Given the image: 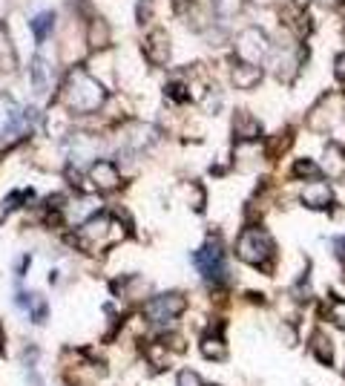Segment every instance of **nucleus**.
Returning a JSON list of instances; mask_svg holds the SVG:
<instances>
[{"label": "nucleus", "instance_id": "8", "mask_svg": "<svg viewBox=\"0 0 345 386\" xmlns=\"http://www.w3.org/2000/svg\"><path fill=\"white\" fill-rule=\"evenodd\" d=\"M302 202H305L308 207H314V211H325V207H331L334 193H331V187H328L325 182L314 179V182H311V185L302 190Z\"/></svg>", "mask_w": 345, "mask_h": 386}, {"label": "nucleus", "instance_id": "30", "mask_svg": "<svg viewBox=\"0 0 345 386\" xmlns=\"http://www.w3.org/2000/svg\"><path fill=\"white\" fill-rule=\"evenodd\" d=\"M293 3H297V6H308V3H311V0H293Z\"/></svg>", "mask_w": 345, "mask_h": 386}, {"label": "nucleus", "instance_id": "28", "mask_svg": "<svg viewBox=\"0 0 345 386\" xmlns=\"http://www.w3.org/2000/svg\"><path fill=\"white\" fill-rule=\"evenodd\" d=\"M334 78H339V81H345V52H337L334 55Z\"/></svg>", "mask_w": 345, "mask_h": 386}, {"label": "nucleus", "instance_id": "5", "mask_svg": "<svg viewBox=\"0 0 345 386\" xmlns=\"http://www.w3.org/2000/svg\"><path fill=\"white\" fill-rule=\"evenodd\" d=\"M185 305H187L185 294H178V292H164V294H156V297L147 300L144 314H147V320H150V323L167 326V323H173L176 317H182Z\"/></svg>", "mask_w": 345, "mask_h": 386}, {"label": "nucleus", "instance_id": "3", "mask_svg": "<svg viewBox=\"0 0 345 386\" xmlns=\"http://www.w3.org/2000/svg\"><path fill=\"white\" fill-rule=\"evenodd\" d=\"M236 254L242 256V263H248L253 268H268L271 260H273V239H271V234L265 228L248 225V228L239 234Z\"/></svg>", "mask_w": 345, "mask_h": 386}, {"label": "nucleus", "instance_id": "24", "mask_svg": "<svg viewBox=\"0 0 345 386\" xmlns=\"http://www.w3.org/2000/svg\"><path fill=\"white\" fill-rule=\"evenodd\" d=\"M176 386H205V380H202V375H199V372H193V369H185V372L178 375Z\"/></svg>", "mask_w": 345, "mask_h": 386}, {"label": "nucleus", "instance_id": "25", "mask_svg": "<svg viewBox=\"0 0 345 386\" xmlns=\"http://www.w3.org/2000/svg\"><path fill=\"white\" fill-rule=\"evenodd\" d=\"M150 12H153V0H138V3H136V18H138V23H147V21H150Z\"/></svg>", "mask_w": 345, "mask_h": 386}, {"label": "nucleus", "instance_id": "23", "mask_svg": "<svg viewBox=\"0 0 345 386\" xmlns=\"http://www.w3.org/2000/svg\"><path fill=\"white\" fill-rule=\"evenodd\" d=\"M331 320H334V326H339L342 332H345V300H334L331 303Z\"/></svg>", "mask_w": 345, "mask_h": 386}, {"label": "nucleus", "instance_id": "14", "mask_svg": "<svg viewBox=\"0 0 345 386\" xmlns=\"http://www.w3.org/2000/svg\"><path fill=\"white\" fill-rule=\"evenodd\" d=\"M14 119H18V104L9 92H0V139L14 130Z\"/></svg>", "mask_w": 345, "mask_h": 386}, {"label": "nucleus", "instance_id": "16", "mask_svg": "<svg viewBox=\"0 0 345 386\" xmlns=\"http://www.w3.org/2000/svg\"><path fill=\"white\" fill-rule=\"evenodd\" d=\"M259 78H262V70L256 67V63H236L233 67V84L242 87V90H251L259 84Z\"/></svg>", "mask_w": 345, "mask_h": 386}, {"label": "nucleus", "instance_id": "7", "mask_svg": "<svg viewBox=\"0 0 345 386\" xmlns=\"http://www.w3.org/2000/svg\"><path fill=\"white\" fill-rule=\"evenodd\" d=\"M90 185L95 190L109 193V190H118L124 185V179H121V170L115 167L112 162H101V159H95V162L90 165Z\"/></svg>", "mask_w": 345, "mask_h": 386}, {"label": "nucleus", "instance_id": "31", "mask_svg": "<svg viewBox=\"0 0 345 386\" xmlns=\"http://www.w3.org/2000/svg\"><path fill=\"white\" fill-rule=\"evenodd\" d=\"M0 349H3V332H0Z\"/></svg>", "mask_w": 345, "mask_h": 386}, {"label": "nucleus", "instance_id": "10", "mask_svg": "<svg viewBox=\"0 0 345 386\" xmlns=\"http://www.w3.org/2000/svg\"><path fill=\"white\" fill-rule=\"evenodd\" d=\"M322 170L331 176V179H345V150L339 144H328L322 153Z\"/></svg>", "mask_w": 345, "mask_h": 386}, {"label": "nucleus", "instance_id": "27", "mask_svg": "<svg viewBox=\"0 0 345 386\" xmlns=\"http://www.w3.org/2000/svg\"><path fill=\"white\" fill-rule=\"evenodd\" d=\"M242 6V0H216V12L222 14H233Z\"/></svg>", "mask_w": 345, "mask_h": 386}, {"label": "nucleus", "instance_id": "26", "mask_svg": "<svg viewBox=\"0 0 345 386\" xmlns=\"http://www.w3.org/2000/svg\"><path fill=\"white\" fill-rule=\"evenodd\" d=\"M29 193L32 190H14L12 193V196H6V202H3V207H6V211H9V207H18L23 199H29Z\"/></svg>", "mask_w": 345, "mask_h": 386}, {"label": "nucleus", "instance_id": "29", "mask_svg": "<svg viewBox=\"0 0 345 386\" xmlns=\"http://www.w3.org/2000/svg\"><path fill=\"white\" fill-rule=\"evenodd\" d=\"M331 248H334V254L339 256V263L345 265V236H337V239H334V245H331Z\"/></svg>", "mask_w": 345, "mask_h": 386}, {"label": "nucleus", "instance_id": "18", "mask_svg": "<svg viewBox=\"0 0 345 386\" xmlns=\"http://www.w3.org/2000/svg\"><path fill=\"white\" fill-rule=\"evenodd\" d=\"M32 35H35V41L41 43V41H46L49 38V32H52V26H55V12H41V14H35V18H32Z\"/></svg>", "mask_w": 345, "mask_h": 386}, {"label": "nucleus", "instance_id": "12", "mask_svg": "<svg viewBox=\"0 0 345 386\" xmlns=\"http://www.w3.org/2000/svg\"><path fill=\"white\" fill-rule=\"evenodd\" d=\"M18 67V55H14L12 35L6 32V23H0V72H12Z\"/></svg>", "mask_w": 345, "mask_h": 386}, {"label": "nucleus", "instance_id": "20", "mask_svg": "<svg viewBox=\"0 0 345 386\" xmlns=\"http://www.w3.org/2000/svg\"><path fill=\"white\" fill-rule=\"evenodd\" d=\"M293 176H300V179H320V167L311 162V159H300V162H293Z\"/></svg>", "mask_w": 345, "mask_h": 386}, {"label": "nucleus", "instance_id": "6", "mask_svg": "<svg viewBox=\"0 0 345 386\" xmlns=\"http://www.w3.org/2000/svg\"><path fill=\"white\" fill-rule=\"evenodd\" d=\"M236 52H239V61L256 63L259 67V61L268 55V35L262 29H256V26L244 29L242 35L236 38Z\"/></svg>", "mask_w": 345, "mask_h": 386}, {"label": "nucleus", "instance_id": "11", "mask_svg": "<svg viewBox=\"0 0 345 386\" xmlns=\"http://www.w3.org/2000/svg\"><path fill=\"white\" fill-rule=\"evenodd\" d=\"M147 52H150V61L153 63H164L170 55V38L164 29H153L150 35H147Z\"/></svg>", "mask_w": 345, "mask_h": 386}, {"label": "nucleus", "instance_id": "1", "mask_svg": "<svg viewBox=\"0 0 345 386\" xmlns=\"http://www.w3.org/2000/svg\"><path fill=\"white\" fill-rule=\"evenodd\" d=\"M61 101L63 107H70L72 112H95L101 110L107 101V87L98 81L95 75H90L84 67L70 70V75L61 84Z\"/></svg>", "mask_w": 345, "mask_h": 386}, {"label": "nucleus", "instance_id": "19", "mask_svg": "<svg viewBox=\"0 0 345 386\" xmlns=\"http://www.w3.org/2000/svg\"><path fill=\"white\" fill-rule=\"evenodd\" d=\"M199 349H202V355H205L207 360H224V343L219 341V337H213V334L202 337Z\"/></svg>", "mask_w": 345, "mask_h": 386}, {"label": "nucleus", "instance_id": "22", "mask_svg": "<svg viewBox=\"0 0 345 386\" xmlns=\"http://www.w3.org/2000/svg\"><path fill=\"white\" fill-rule=\"evenodd\" d=\"M29 317L32 320H35V323H43V320H46V300L41 297V294H35V297H32L29 300Z\"/></svg>", "mask_w": 345, "mask_h": 386}, {"label": "nucleus", "instance_id": "17", "mask_svg": "<svg viewBox=\"0 0 345 386\" xmlns=\"http://www.w3.org/2000/svg\"><path fill=\"white\" fill-rule=\"evenodd\" d=\"M311 355H317L322 363H331L334 360V343H331V337H328L325 332H314V334H311Z\"/></svg>", "mask_w": 345, "mask_h": 386}, {"label": "nucleus", "instance_id": "9", "mask_svg": "<svg viewBox=\"0 0 345 386\" xmlns=\"http://www.w3.org/2000/svg\"><path fill=\"white\" fill-rule=\"evenodd\" d=\"M29 75H32V90L38 95H43L49 87H52V67L43 55H32V63H29Z\"/></svg>", "mask_w": 345, "mask_h": 386}, {"label": "nucleus", "instance_id": "4", "mask_svg": "<svg viewBox=\"0 0 345 386\" xmlns=\"http://www.w3.org/2000/svg\"><path fill=\"white\" fill-rule=\"evenodd\" d=\"M193 265H196V271L207 280V283H222L224 280V274H227V265H224V248H222V243L219 239H207V243L193 254Z\"/></svg>", "mask_w": 345, "mask_h": 386}, {"label": "nucleus", "instance_id": "2", "mask_svg": "<svg viewBox=\"0 0 345 386\" xmlns=\"http://www.w3.org/2000/svg\"><path fill=\"white\" fill-rule=\"evenodd\" d=\"M127 228H129V225H124L115 214L95 211L92 216H87L84 222H81V228H78V245L98 254V251L115 245V243H121V239L127 236Z\"/></svg>", "mask_w": 345, "mask_h": 386}, {"label": "nucleus", "instance_id": "13", "mask_svg": "<svg viewBox=\"0 0 345 386\" xmlns=\"http://www.w3.org/2000/svg\"><path fill=\"white\" fill-rule=\"evenodd\" d=\"M87 43H90V50H104V46L109 43V26H107L104 18H98V14L87 26Z\"/></svg>", "mask_w": 345, "mask_h": 386}, {"label": "nucleus", "instance_id": "21", "mask_svg": "<svg viewBox=\"0 0 345 386\" xmlns=\"http://www.w3.org/2000/svg\"><path fill=\"white\" fill-rule=\"evenodd\" d=\"M259 156H262L259 144H239V150H236V162H239L242 167H248V162H256Z\"/></svg>", "mask_w": 345, "mask_h": 386}, {"label": "nucleus", "instance_id": "15", "mask_svg": "<svg viewBox=\"0 0 345 386\" xmlns=\"http://www.w3.org/2000/svg\"><path fill=\"white\" fill-rule=\"evenodd\" d=\"M233 133L242 141H251V139H259L262 136V127H259L256 119L248 116V112H236V116H233Z\"/></svg>", "mask_w": 345, "mask_h": 386}]
</instances>
